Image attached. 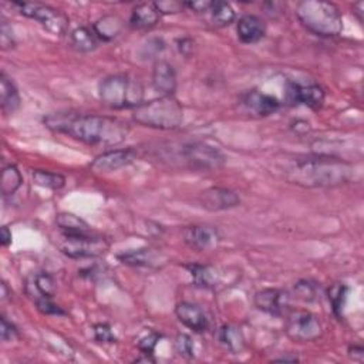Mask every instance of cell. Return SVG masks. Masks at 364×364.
<instances>
[{
    "label": "cell",
    "instance_id": "obj_1",
    "mask_svg": "<svg viewBox=\"0 0 364 364\" xmlns=\"http://www.w3.org/2000/svg\"><path fill=\"white\" fill-rule=\"evenodd\" d=\"M43 121L54 132L100 147H114L125 141L130 132L128 125L121 120L96 114L56 113L44 117Z\"/></svg>",
    "mask_w": 364,
    "mask_h": 364
},
{
    "label": "cell",
    "instance_id": "obj_2",
    "mask_svg": "<svg viewBox=\"0 0 364 364\" xmlns=\"http://www.w3.org/2000/svg\"><path fill=\"white\" fill-rule=\"evenodd\" d=\"M353 165L332 157H315L296 161L287 178L306 188H333L353 180Z\"/></svg>",
    "mask_w": 364,
    "mask_h": 364
},
{
    "label": "cell",
    "instance_id": "obj_3",
    "mask_svg": "<svg viewBox=\"0 0 364 364\" xmlns=\"http://www.w3.org/2000/svg\"><path fill=\"white\" fill-rule=\"evenodd\" d=\"M296 16L310 33L320 37H336L343 30L341 12L332 2L305 0L296 6Z\"/></svg>",
    "mask_w": 364,
    "mask_h": 364
},
{
    "label": "cell",
    "instance_id": "obj_4",
    "mask_svg": "<svg viewBox=\"0 0 364 364\" xmlns=\"http://www.w3.org/2000/svg\"><path fill=\"white\" fill-rule=\"evenodd\" d=\"M132 120L156 130H177L184 121V108L174 96H161L132 110Z\"/></svg>",
    "mask_w": 364,
    "mask_h": 364
},
{
    "label": "cell",
    "instance_id": "obj_5",
    "mask_svg": "<svg viewBox=\"0 0 364 364\" xmlns=\"http://www.w3.org/2000/svg\"><path fill=\"white\" fill-rule=\"evenodd\" d=\"M99 96L111 110H135L144 103V86L128 75H113L101 80Z\"/></svg>",
    "mask_w": 364,
    "mask_h": 364
},
{
    "label": "cell",
    "instance_id": "obj_6",
    "mask_svg": "<svg viewBox=\"0 0 364 364\" xmlns=\"http://www.w3.org/2000/svg\"><path fill=\"white\" fill-rule=\"evenodd\" d=\"M167 150L171 151V157L164 158V161L180 163L181 167L192 171H215L222 168L227 163V157L221 150L201 141L184 142L178 147H168Z\"/></svg>",
    "mask_w": 364,
    "mask_h": 364
},
{
    "label": "cell",
    "instance_id": "obj_7",
    "mask_svg": "<svg viewBox=\"0 0 364 364\" xmlns=\"http://www.w3.org/2000/svg\"><path fill=\"white\" fill-rule=\"evenodd\" d=\"M58 248L65 256L73 259H94L108 252L110 242L93 232L82 235L61 234Z\"/></svg>",
    "mask_w": 364,
    "mask_h": 364
},
{
    "label": "cell",
    "instance_id": "obj_8",
    "mask_svg": "<svg viewBox=\"0 0 364 364\" xmlns=\"http://www.w3.org/2000/svg\"><path fill=\"white\" fill-rule=\"evenodd\" d=\"M13 6L23 16L39 22L49 33L54 36H63L68 29L67 16L56 8L37 2H13Z\"/></svg>",
    "mask_w": 364,
    "mask_h": 364
},
{
    "label": "cell",
    "instance_id": "obj_9",
    "mask_svg": "<svg viewBox=\"0 0 364 364\" xmlns=\"http://www.w3.org/2000/svg\"><path fill=\"white\" fill-rule=\"evenodd\" d=\"M284 332L296 343H312L322 337L323 327L318 316L308 310H289L284 320Z\"/></svg>",
    "mask_w": 364,
    "mask_h": 364
},
{
    "label": "cell",
    "instance_id": "obj_10",
    "mask_svg": "<svg viewBox=\"0 0 364 364\" xmlns=\"http://www.w3.org/2000/svg\"><path fill=\"white\" fill-rule=\"evenodd\" d=\"M284 99L292 106H306L312 110L322 108L326 94L325 90L318 84L301 86L294 82H287L284 87Z\"/></svg>",
    "mask_w": 364,
    "mask_h": 364
},
{
    "label": "cell",
    "instance_id": "obj_11",
    "mask_svg": "<svg viewBox=\"0 0 364 364\" xmlns=\"http://www.w3.org/2000/svg\"><path fill=\"white\" fill-rule=\"evenodd\" d=\"M255 306L270 316H286L290 310V296L284 290L280 289H262L253 296Z\"/></svg>",
    "mask_w": 364,
    "mask_h": 364
},
{
    "label": "cell",
    "instance_id": "obj_12",
    "mask_svg": "<svg viewBox=\"0 0 364 364\" xmlns=\"http://www.w3.org/2000/svg\"><path fill=\"white\" fill-rule=\"evenodd\" d=\"M198 202L206 211L220 212V211H228V209L237 208L241 203V198L232 189L221 188V187H211L199 194Z\"/></svg>",
    "mask_w": 364,
    "mask_h": 364
},
{
    "label": "cell",
    "instance_id": "obj_13",
    "mask_svg": "<svg viewBox=\"0 0 364 364\" xmlns=\"http://www.w3.org/2000/svg\"><path fill=\"white\" fill-rule=\"evenodd\" d=\"M184 242L194 251H208L221 242L222 235L216 227L211 225H189L182 231Z\"/></svg>",
    "mask_w": 364,
    "mask_h": 364
},
{
    "label": "cell",
    "instance_id": "obj_14",
    "mask_svg": "<svg viewBox=\"0 0 364 364\" xmlns=\"http://www.w3.org/2000/svg\"><path fill=\"white\" fill-rule=\"evenodd\" d=\"M137 151L132 149L125 150H111L99 156L92 164L90 168L97 174H108L118 171L137 160Z\"/></svg>",
    "mask_w": 364,
    "mask_h": 364
},
{
    "label": "cell",
    "instance_id": "obj_15",
    "mask_svg": "<svg viewBox=\"0 0 364 364\" xmlns=\"http://www.w3.org/2000/svg\"><path fill=\"white\" fill-rule=\"evenodd\" d=\"M177 319L189 330L195 333H205L209 330L211 322L205 310L191 302H181L175 306Z\"/></svg>",
    "mask_w": 364,
    "mask_h": 364
},
{
    "label": "cell",
    "instance_id": "obj_16",
    "mask_svg": "<svg viewBox=\"0 0 364 364\" xmlns=\"http://www.w3.org/2000/svg\"><path fill=\"white\" fill-rule=\"evenodd\" d=\"M117 258L121 263L134 268H161L167 263V256L153 248H141L123 252Z\"/></svg>",
    "mask_w": 364,
    "mask_h": 364
},
{
    "label": "cell",
    "instance_id": "obj_17",
    "mask_svg": "<svg viewBox=\"0 0 364 364\" xmlns=\"http://www.w3.org/2000/svg\"><path fill=\"white\" fill-rule=\"evenodd\" d=\"M178 80L177 73L171 63L160 60L153 68V87L161 96H174L177 92Z\"/></svg>",
    "mask_w": 364,
    "mask_h": 364
},
{
    "label": "cell",
    "instance_id": "obj_18",
    "mask_svg": "<svg viewBox=\"0 0 364 364\" xmlns=\"http://www.w3.org/2000/svg\"><path fill=\"white\" fill-rule=\"evenodd\" d=\"M242 103L249 111L255 113L259 117H268L270 114H275L280 108V103L276 97L256 90L244 94Z\"/></svg>",
    "mask_w": 364,
    "mask_h": 364
},
{
    "label": "cell",
    "instance_id": "obj_19",
    "mask_svg": "<svg viewBox=\"0 0 364 364\" xmlns=\"http://www.w3.org/2000/svg\"><path fill=\"white\" fill-rule=\"evenodd\" d=\"M237 33L242 43L253 44L261 42L266 34L265 22L255 15H245L237 25Z\"/></svg>",
    "mask_w": 364,
    "mask_h": 364
},
{
    "label": "cell",
    "instance_id": "obj_20",
    "mask_svg": "<svg viewBox=\"0 0 364 364\" xmlns=\"http://www.w3.org/2000/svg\"><path fill=\"white\" fill-rule=\"evenodd\" d=\"M160 18L161 13L154 4H141L132 9L130 25L137 30H151L158 25Z\"/></svg>",
    "mask_w": 364,
    "mask_h": 364
},
{
    "label": "cell",
    "instance_id": "obj_21",
    "mask_svg": "<svg viewBox=\"0 0 364 364\" xmlns=\"http://www.w3.org/2000/svg\"><path fill=\"white\" fill-rule=\"evenodd\" d=\"M57 284L51 275L46 272L36 273L26 284L27 295L34 301L40 298H53L56 295Z\"/></svg>",
    "mask_w": 364,
    "mask_h": 364
},
{
    "label": "cell",
    "instance_id": "obj_22",
    "mask_svg": "<svg viewBox=\"0 0 364 364\" xmlns=\"http://www.w3.org/2000/svg\"><path fill=\"white\" fill-rule=\"evenodd\" d=\"M215 339L221 347H224L231 354H239L245 349V337L234 325H224L216 330Z\"/></svg>",
    "mask_w": 364,
    "mask_h": 364
},
{
    "label": "cell",
    "instance_id": "obj_23",
    "mask_svg": "<svg viewBox=\"0 0 364 364\" xmlns=\"http://www.w3.org/2000/svg\"><path fill=\"white\" fill-rule=\"evenodd\" d=\"M0 106L5 114H13L20 107V96L6 73L0 75Z\"/></svg>",
    "mask_w": 364,
    "mask_h": 364
},
{
    "label": "cell",
    "instance_id": "obj_24",
    "mask_svg": "<svg viewBox=\"0 0 364 364\" xmlns=\"http://www.w3.org/2000/svg\"><path fill=\"white\" fill-rule=\"evenodd\" d=\"M56 224L60 228L61 234L70 235H82V234H92L90 225L83 221L80 216L71 212H60L56 215Z\"/></svg>",
    "mask_w": 364,
    "mask_h": 364
},
{
    "label": "cell",
    "instance_id": "obj_25",
    "mask_svg": "<svg viewBox=\"0 0 364 364\" xmlns=\"http://www.w3.org/2000/svg\"><path fill=\"white\" fill-rule=\"evenodd\" d=\"M185 268L188 269L189 275L192 276L194 284L198 287L215 289L218 286V283H220V275H218V270L212 266L192 263Z\"/></svg>",
    "mask_w": 364,
    "mask_h": 364
},
{
    "label": "cell",
    "instance_id": "obj_26",
    "mask_svg": "<svg viewBox=\"0 0 364 364\" xmlns=\"http://www.w3.org/2000/svg\"><path fill=\"white\" fill-rule=\"evenodd\" d=\"M123 27H124V22L115 15L103 16L93 25V30L97 39L103 42L114 40L121 33Z\"/></svg>",
    "mask_w": 364,
    "mask_h": 364
},
{
    "label": "cell",
    "instance_id": "obj_27",
    "mask_svg": "<svg viewBox=\"0 0 364 364\" xmlns=\"http://www.w3.org/2000/svg\"><path fill=\"white\" fill-rule=\"evenodd\" d=\"M70 42L73 49H76L80 53H90L94 51L99 46V39L93 29L90 27H77L71 32Z\"/></svg>",
    "mask_w": 364,
    "mask_h": 364
},
{
    "label": "cell",
    "instance_id": "obj_28",
    "mask_svg": "<svg viewBox=\"0 0 364 364\" xmlns=\"http://www.w3.org/2000/svg\"><path fill=\"white\" fill-rule=\"evenodd\" d=\"M23 178L16 165H6L2 171V181H0V191L4 196H11L22 187Z\"/></svg>",
    "mask_w": 364,
    "mask_h": 364
},
{
    "label": "cell",
    "instance_id": "obj_29",
    "mask_svg": "<svg viewBox=\"0 0 364 364\" xmlns=\"http://www.w3.org/2000/svg\"><path fill=\"white\" fill-rule=\"evenodd\" d=\"M211 20L216 27H227L235 22V11L227 2H213L211 8Z\"/></svg>",
    "mask_w": 364,
    "mask_h": 364
},
{
    "label": "cell",
    "instance_id": "obj_30",
    "mask_svg": "<svg viewBox=\"0 0 364 364\" xmlns=\"http://www.w3.org/2000/svg\"><path fill=\"white\" fill-rule=\"evenodd\" d=\"M32 178L36 185L58 191L64 188L65 185V177L58 174V172H51V171H44V170H34L32 174Z\"/></svg>",
    "mask_w": 364,
    "mask_h": 364
},
{
    "label": "cell",
    "instance_id": "obj_31",
    "mask_svg": "<svg viewBox=\"0 0 364 364\" xmlns=\"http://www.w3.org/2000/svg\"><path fill=\"white\" fill-rule=\"evenodd\" d=\"M294 290L296 296L305 302H316L320 298V286L313 280H299Z\"/></svg>",
    "mask_w": 364,
    "mask_h": 364
},
{
    "label": "cell",
    "instance_id": "obj_32",
    "mask_svg": "<svg viewBox=\"0 0 364 364\" xmlns=\"http://www.w3.org/2000/svg\"><path fill=\"white\" fill-rule=\"evenodd\" d=\"M329 302L332 305V309L336 316H341L346 298H347V286L343 283H334L329 289Z\"/></svg>",
    "mask_w": 364,
    "mask_h": 364
},
{
    "label": "cell",
    "instance_id": "obj_33",
    "mask_svg": "<svg viewBox=\"0 0 364 364\" xmlns=\"http://www.w3.org/2000/svg\"><path fill=\"white\" fill-rule=\"evenodd\" d=\"M174 347H175V351L184 357V358H192L194 357V340L189 334L187 333H180L177 337H175V343H174Z\"/></svg>",
    "mask_w": 364,
    "mask_h": 364
},
{
    "label": "cell",
    "instance_id": "obj_34",
    "mask_svg": "<svg viewBox=\"0 0 364 364\" xmlns=\"http://www.w3.org/2000/svg\"><path fill=\"white\" fill-rule=\"evenodd\" d=\"M39 312H42L43 315H53V316H63L65 315V312L53 302V298H40L37 301H34Z\"/></svg>",
    "mask_w": 364,
    "mask_h": 364
},
{
    "label": "cell",
    "instance_id": "obj_35",
    "mask_svg": "<svg viewBox=\"0 0 364 364\" xmlns=\"http://www.w3.org/2000/svg\"><path fill=\"white\" fill-rule=\"evenodd\" d=\"M93 332H94V339L96 341L99 343H103V344H111V343H115L117 341V337L115 334L113 333L111 327L106 323H99L93 327Z\"/></svg>",
    "mask_w": 364,
    "mask_h": 364
},
{
    "label": "cell",
    "instance_id": "obj_36",
    "mask_svg": "<svg viewBox=\"0 0 364 364\" xmlns=\"http://www.w3.org/2000/svg\"><path fill=\"white\" fill-rule=\"evenodd\" d=\"M0 44H2L4 50H11L16 46L12 26H9L5 19H2V23H0Z\"/></svg>",
    "mask_w": 364,
    "mask_h": 364
},
{
    "label": "cell",
    "instance_id": "obj_37",
    "mask_svg": "<svg viewBox=\"0 0 364 364\" xmlns=\"http://www.w3.org/2000/svg\"><path fill=\"white\" fill-rule=\"evenodd\" d=\"M160 339H161V334H158L157 332H150L149 334H145L144 337L139 339L138 349L141 350V353L153 354L158 341H160Z\"/></svg>",
    "mask_w": 364,
    "mask_h": 364
},
{
    "label": "cell",
    "instance_id": "obj_38",
    "mask_svg": "<svg viewBox=\"0 0 364 364\" xmlns=\"http://www.w3.org/2000/svg\"><path fill=\"white\" fill-rule=\"evenodd\" d=\"M0 323H2L0 325V337H2V341H15L19 339V330L12 322L2 316Z\"/></svg>",
    "mask_w": 364,
    "mask_h": 364
},
{
    "label": "cell",
    "instance_id": "obj_39",
    "mask_svg": "<svg viewBox=\"0 0 364 364\" xmlns=\"http://www.w3.org/2000/svg\"><path fill=\"white\" fill-rule=\"evenodd\" d=\"M154 5L161 15H174L185 9V5L181 2H156Z\"/></svg>",
    "mask_w": 364,
    "mask_h": 364
},
{
    "label": "cell",
    "instance_id": "obj_40",
    "mask_svg": "<svg viewBox=\"0 0 364 364\" xmlns=\"http://www.w3.org/2000/svg\"><path fill=\"white\" fill-rule=\"evenodd\" d=\"M184 5L185 8L201 15V13H209L213 2H211V0H198V2H185Z\"/></svg>",
    "mask_w": 364,
    "mask_h": 364
},
{
    "label": "cell",
    "instance_id": "obj_41",
    "mask_svg": "<svg viewBox=\"0 0 364 364\" xmlns=\"http://www.w3.org/2000/svg\"><path fill=\"white\" fill-rule=\"evenodd\" d=\"M177 44H178V50L181 54L184 56H189L191 51L194 50V42L188 37H184V39H178L177 40Z\"/></svg>",
    "mask_w": 364,
    "mask_h": 364
},
{
    "label": "cell",
    "instance_id": "obj_42",
    "mask_svg": "<svg viewBox=\"0 0 364 364\" xmlns=\"http://www.w3.org/2000/svg\"><path fill=\"white\" fill-rule=\"evenodd\" d=\"M349 356L356 361H363L364 360V349L361 346L353 344V346L349 347Z\"/></svg>",
    "mask_w": 364,
    "mask_h": 364
},
{
    "label": "cell",
    "instance_id": "obj_43",
    "mask_svg": "<svg viewBox=\"0 0 364 364\" xmlns=\"http://www.w3.org/2000/svg\"><path fill=\"white\" fill-rule=\"evenodd\" d=\"M0 244L5 248L12 244V232L8 227H2V230H0Z\"/></svg>",
    "mask_w": 364,
    "mask_h": 364
},
{
    "label": "cell",
    "instance_id": "obj_44",
    "mask_svg": "<svg viewBox=\"0 0 364 364\" xmlns=\"http://www.w3.org/2000/svg\"><path fill=\"white\" fill-rule=\"evenodd\" d=\"M137 363H156V358L153 354L149 353H141V356L138 358H135Z\"/></svg>",
    "mask_w": 364,
    "mask_h": 364
},
{
    "label": "cell",
    "instance_id": "obj_45",
    "mask_svg": "<svg viewBox=\"0 0 364 364\" xmlns=\"http://www.w3.org/2000/svg\"><path fill=\"white\" fill-rule=\"evenodd\" d=\"M276 361H292V363H296V361H299V357L298 356H283V357H277L276 358Z\"/></svg>",
    "mask_w": 364,
    "mask_h": 364
},
{
    "label": "cell",
    "instance_id": "obj_46",
    "mask_svg": "<svg viewBox=\"0 0 364 364\" xmlns=\"http://www.w3.org/2000/svg\"><path fill=\"white\" fill-rule=\"evenodd\" d=\"M0 287H2V301H6V299L9 298V290H8V284L4 282V283H2V286H0Z\"/></svg>",
    "mask_w": 364,
    "mask_h": 364
}]
</instances>
